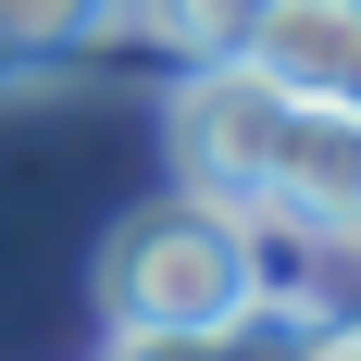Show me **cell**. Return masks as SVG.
<instances>
[{"instance_id": "obj_5", "label": "cell", "mask_w": 361, "mask_h": 361, "mask_svg": "<svg viewBox=\"0 0 361 361\" xmlns=\"http://www.w3.org/2000/svg\"><path fill=\"white\" fill-rule=\"evenodd\" d=\"M262 13H274V0H125V25L162 37L175 63H224V50H237Z\"/></svg>"}, {"instance_id": "obj_1", "label": "cell", "mask_w": 361, "mask_h": 361, "mask_svg": "<svg viewBox=\"0 0 361 361\" xmlns=\"http://www.w3.org/2000/svg\"><path fill=\"white\" fill-rule=\"evenodd\" d=\"M162 125H175V187L299 200V212H336V224H349V200H361V112L287 100V87H262L250 63H187Z\"/></svg>"}, {"instance_id": "obj_4", "label": "cell", "mask_w": 361, "mask_h": 361, "mask_svg": "<svg viewBox=\"0 0 361 361\" xmlns=\"http://www.w3.org/2000/svg\"><path fill=\"white\" fill-rule=\"evenodd\" d=\"M112 25H125V0H0V100H25L63 63H87Z\"/></svg>"}, {"instance_id": "obj_6", "label": "cell", "mask_w": 361, "mask_h": 361, "mask_svg": "<svg viewBox=\"0 0 361 361\" xmlns=\"http://www.w3.org/2000/svg\"><path fill=\"white\" fill-rule=\"evenodd\" d=\"M287 361H361V336L336 324V312H312V324H299V349H287Z\"/></svg>"}, {"instance_id": "obj_3", "label": "cell", "mask_w": 361, "mask_h": 361, "mask_svg": "<svg viewBox=\"0 0 361 361\" xmlns=\"http://www.w3.org/2000/svg\"><path fill=\"white\" fill-rule=\"evenodd\" d=\"M224 63H250L262 87H287V100L361 112V0H274Z\"/></svg>"}, {"instance_id": "obj_2", "label": "cell", "mask_w": 361, "mask_h": 361, "mask_svg": "<svg viewBox=\"0 0 361 361\" xmlns=\"http://www.w3.org/2000/svg\"><path fill=\"white\" fill-rule=\"evenodd\" d=\"M250 312V250H237V200L212 187H162L112 224L100 250V324L112 336H200Z\"/></svg>"}]
</instances>
